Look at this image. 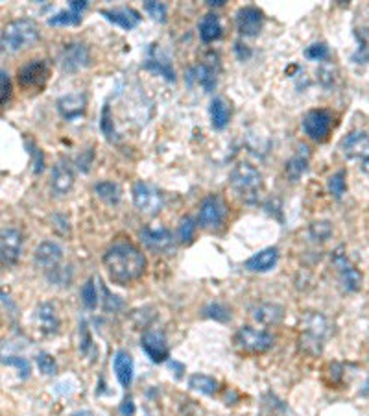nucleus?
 Returning a JSON list of instances; mask_svg holds the SVG:
<instances>
[{
  "instance_id": "nucleus-1",
  "label": "nucleus",
  "mask_w": 369,
  "mask_h": 416,
  "mask_svg": "<svg viewBox=\"0 0 369 416\" xmlns=\"http://www.w3.org/2000/svg\"><path fill=\"white\" fill-rule=\"evenodd\" d=\"M146 264L144 253L129 241L115 242L104 253V266L109 280L118 285L137 282L146 272Z\"/></svg>"
},
{
  "instance_id": "nucleus-2",
  "label": "nucleus",
  "mask_w": 369,
  "mask_h": 416,
  "mask_svg": "<svg viewBox=\"0 0 369 416\" xmlns=\"http://www.w3.org/2000/svg\"><path fill=\"white\" fill-rule=\"evenodd\" d=\"M39 26L32 19H17L8 23L0 35V45L4 52H19L34 46L39 41Z\"/></svg>"
},
{
  "instance_id": "nucleus-3",
  "label": "nucleus",
  "mask_w": 369,
  "mask_h": 416,
  "mask_svg": "<svg viewBox=\"0 0 369 416\" xmlns=\"http://www.w3.org/2000/svg\"><path fill=\"white\" fill-rule=\"evenodd\" d=\"M231 187L247 204L257 202L263 191V174L252 163H236L229 176Z\"/></svg>"
},
{
  "instance_id": "nucleus-4",
  "label": "nucleus",
  "mask_w": 369,
  "mask_h": 416,
  "mask_svg": "<svg viewBox=\"0 0 369 416\" xmlns=\"http://www.w3.org/2000/svg\"><path fill=\"white\" fill-rule=\"evenodd\" d=\"M274 335L266 329H257L252 326H242L235 333V344L244 352L249 354H263L274 346Z\"/></svg>"
},
{
  "instance_id": "nucleus-5",
  "label": "nucleus",
  "mask_w": 369,
  "mask_h": 416,
  "mask_svg": "<svg viewBox=\"0 0 369 416\" xmlns=\"http://www.w3.org/2000/svg\"><path fill=\"white\" fill-rule=\"evenodd\" d=\"M48 78H50V63L46 60H32L17 71L19 85L28 91L43 89Z\"/></svg>"
},
{
  "instance_id": "nucleus-6",
  "label": "nucleus",
  "mask_w": 369,
  "mask_h": 416,
  "mask_svg": "<svg viewBox=\"0 0 369 416\" xmlns=\"http://www.w3.org/2000/svg\"><path fill=\"white\" fill-rule=\"evenodd\" d=\"M131 198L133 206L144 215H157L162 209V195L161 191L146 181H135L131 187Z\"/></svg>"
},
{
  "instance_id": "nucleus-7",
  "label": "nucleus",
  "mask_w": 369,
  "mask_h": 416,
  "mask_svg": "<svg viewBox=\"0 0 369 416\" xmlns=\"http://www.w3.org/2000/svg\"><path fill=\"white\" fill-rule=\"evenodd\" d=\"M301 128L308 139L318 143L325 141L332 128V113L327 109H310L303 117Z\"/></svg>"
},
{
  "instance_id": "nucleus-8",
  "label": "nucleus",
  "mask_w": 369,
  "mask_h": 416,
  "mask_svg": "<svg viewBox=\"0 0 369 416\" xmlns=\"http://www.w3.org/2000/svg\"><path fill=\"white\" fill-rule=\"evenodd\" d=\"M59 63H62L63 71L67 73H76L79 69L89 67L91 63V52L89 46L79 41H73L62 48L59 54Z\"/></svg>"
},
{
  "instance_id": "nucleus-9",
  "label": "nucleus",
  "mask_w": 369,
  "mask_h": 416,
  "mask_svg": "<svg viewBox=\"0 0 369 416\" xmlns=\"http://www.w3.org/2000/svg\"><path fill=\"white\" fill-rule=\"evenodd\" d=\"M140 241L144 246H148L151 252L157 253H172L176 250V239L170 233V230L162 228V226H157V228H150L146 226L140 230Z\"/></svg>"
},
{
  "instance_id": "nucleus-10",
  "label": "nucleus",
  "mask_w": 369,
  "mask_h": 416,
  "mask_svg": "<svg viewBox=\"0 0 369 416\" xmlns=\"http://www.w3.org/2000/svg\"><path fill=\"white\" fill-rule=\"evenodd\" d=\"M225 215H227V208H225V202L216 195H211L202 202L200 206V217H198V222L202 228H207V230H214V228H220L224 224Z\"/></svg>"
},
{
  "instance_id": "nucleus-11",
  "label": "nucleus",
  "mask_w": 369,
  "mask_h": 416,
  "mask_svg": "<svg viewBox=\"0 0 369 416\" xmlns=\"http://www.w3.org/2000/svg\"><path fill=\"white\" fill-rule=\"evenodd\" d=\"M23 253V233L17 228L8 226L0 233V259L4 266H12Z\"/></svg>"
},
{
  "instance_id": "nucleus-12",
  "label": "nucleus",
  "mask_w": 369,
  "mask_h": 416,
  "mask_svg": "<svg viewBox=\"0 0 369 416\" xmlns=\"http://www.w3.org/2000/svg\"><path fill=\"white\" fill-rule=\"evenodd\" d=\"M264 24V13L257 6H244L236 12V28L244 37H257Z\"/></svg>"
},
{
  "instance_id": "nucleus-13",
  "label": "nucleus",
  "mask_w": 369,
  "mask_h": 416,
  "mask_svg": "<svg viewBox=\"0 0 369 416\" xmlns=\"http://www.w3.org/2000/svg\"><path fill=\"white\" fill-rule=\"evenodd\" d=\"M332 264H334L338 278H340L341 287L346 289L347 293H357L360 285H362V275L358 272L349 259L343 253H334L332 257Z\"/></svg>"
},
{
  "instance_id": "nucleus-14",
  "label": "nucleus",
  "mask_w": 369,
  "mask_h": 416,
  "mask_svg": "<svg viewBox=\"0 0 369 416\" xmlns=\"http://www.w3.org/2000/svg\"><path fill=\"white\" fill-rule=\"evenodd\" d=\"M57 111L65 120H78L84 117L85 109H87V95L85 93H70V95L62 96L56 102Z\"/></svg>"
},
{
  "instance_id": "nucleus-15",
  "label": "nucleus",
  "mask_w": 369,
  "mask_h": 416,
  "mask_svg": "<svg viewBox=\"0 0 369 416\" xmlns=\"http://www.w3.org/2000/svg\"><path fill=\"white\" fill-rule=\"evenodd\" d=\"M142 350L146 352V355L150 357L153 363H164L170 357V350H168L167 337L161 332H146L142 335Z\"/></svg>"
},
{
  "instance_id": "nucleus-16",
  "label": "nucleus",
  "mask_w": 369,
  "mask_h": 416,
  "mask_svg": "<svg viewBox=\"0 0 369 416\" xmlns=\"http://www.w3.org/2000/svg\"><path fill=\"white\" fill-rule=\"evenodd\" d=\"M340 150L347 159H358V161H360V158L369 150L368 132L352 129L351 134H347L346 137L341 139Z\"/></svg>"
},
{
  "instance_id": "nucleus-17",
  "label": "nucleus",
  "mask_w": 369,
  "mask_h": 416,
  "mask_svg": "<svg viewBox=\"0 0 369 416\" xmlns=\"http://www.w3.org/2000/svg\"><path fill=\"white\" fill-rule=\"evenodd\" d=\"M144 65L148 71L159 74V76H162L167 82H176V73H173L172 62H170V57L159 48V45L150 46Z\"/></svg>"
},
{
  "instance_id": "nucleus-18",
  "label": "nucleus",
  "mask_w": 369,
  "mask_h": 416,
  "mask_svg": "<svg viewBox=\"0 0 369 416\" xmlns=\"http://www.w3.org/2000/svg\"><path fill=\"white\" fill-rule=\"evenodd\" d=\"M34 259H35V264H37L39 269L50 272V270H54L56 266H59V263H62L63 250L57 242L45 241L35 248Z\"/></svg>"
},
{
  "instance_id": "nucleus-19",
  "label": "nucleus",
  "mask_w": 369,
  "mask_h": 416,
  "mask_svg": "<svg viewBox=\"0 0 369 416\" xmlns=\"http://www.w3.org/2000/svg\"><path fill=\"white\" fill-rule=\"evenodd\" d=\"M303 326H305V337H303V343L305 346L308 344H312L314 352H319V346L323 343L325 335H327V320H325V316L318 315V313H312V315H308L303 322Z\"/></svg>"
},
{
  "instance_id": "nucleus-20",
  "label": "nucleus",
  "mask_w": 369,
  "mask_h": 416,
  "mask_svg": "<svg viewBox=\"0 0 369 416\" xmlns=\"http://www.w3.org/2000/svg\"><path fill=\"white\" fill-rule=\"evenodd\" d=\"M74 187V172L67 161H57L52 169L50 191L56 197H65Z\"/></svg>"
},
{
  "instance_id": "nucleus-21",
  "label": "nucleus",
  "mask_w": 369,
  "mask_h": 416,
  "mask_svg": "<svg viewBox=\"0 0 369 416\" xmlns=\"http://www.w3.org/2000/svg\"><path fill=\"white\" fill-rule=\"evenodd\" d=\"M100 13L109 21L117 24L122 30H133L140 23V13L129 6L111 8V10H100Z\"/></svg>"
},
{
  "instance_id": "nucleus-22",
  "label": "nucleus",
  "mask_w": 369,
  "mask_h": 416,
  "mask_svg": "<svg viewBox=\"0 0 369 416\" xmlns=\"http://www.w3.org/2000/svg\"><path fill=\"white\" fill-rule=\"evenodd\" d=\"M252 313L255 322H258L261 326H277L285 316V309L279 304H269V302L255 305Z\"/></svg>"
},
{
  "instance_id": "nucleus-23",
  "label": "nucleus",
  "mask_w": 369,
  "mask_h": 416,
  "mask_svg": "<svg viewBox=\"0 0 369 416\" xmlns=\"http://www.w3.org/2000/svg\"><path fill=\"white\" fill-rule=\"evenodd\" d=\"M279 261L277 248H264L246 261V269L252 272H269Z\"/></svg>"
},
{
  "instance_id": "nucleus-24",
  "label": "nucleus",
  "mask_w": 369,
  "mask_h": 416,
  "mask_svg": "<svg viewBox=\"0 0 369 416\" xmlns=\"http://www.w3.org/2000/svg\"><path fill=\"white\" fill-rule=\"evenodd\" d=\"M308 161H310V152H308V147L303 145V147L297 148V152L286 161V176H288L292 181H297L308 170Z\"/></svg>"
},
{
  "instance_id": "nucleus-25",
  "label": "nucleus",
  "mask_w": 369,
  "mask_h": 416,
  "mask_svg": "<svg viewBox=\"0 0 369 416\" xmlns=\"http://www.w3.org/2000/svg\"><path fill=\"white\" fill-rule=\"evenodd\" d=\"M113 368H115L118 383H120L122 387H129V383H131V379H133V361H131L128 352L120 350V352L115 354Z\"/></svg>"
},
{
  "instance_id": "nucleus-26",
  "label": "nucleus",
  "mask_w": 369,
  "mask_h": 416,
  "mask_svg": "<svg viewBox=\"0 0 369 416\" xmlns=\"http://www.w3.org/2000/svg\"><path fill=\"white\" fill-rule=\"evenodd\" d=\"M222 23L216 13H207L205 17L200 21V37L203 43H214L222 37Z\"/></svg>"
},
{
  "instance_id": "nucleus-27",
  "label": "nucleus",
  "mask_w": 369,
  "mask_h": 416,
  "mask_svg": "<svg viewBox=\"0 0 369 416\" xmlns=\"http://www.w3.org/2000/svg\"><path fill=\"white\" fill-rule=\"evenodd\" d=\"M209 115H211V124L214 129H224L229 124L231 109L224 98H214L209 106Z\"/></svg>"
},
{
  "instance_id": "nucleus-28",
  "label": "nucleus",
  "mask_w": 369,
  "mask_h": 416,
  "mask_svg": "<svg viewBox=\"0 0 369 416\" xmlns=\"http://www.w3.org/2000/svg\"><path fill=\"white\" fill-rule=\"evenodd\" d=\"M196 80L198 84L202 85L205 93H213L216 89V84H218V69H216V63H202L200 67H196Z\"/></svg>"
},
{
  "instance_id": "nucleus-29",
  "label": "nucleus",
  "mask_w": 369,
  "mask_h": 416,
  "mask_svg": "<svg viewBox=\"0 0 369 416\" xmlns=\"http://www.w3.org/2000/svg\"><path fill=\"white\" fill-rule=\"evenodd\" d=\"M37 320H39L41 327H43V332L45 333H57L59 329V318H57L56 307L52 304H41L37 307Z\"/></svg>"
},
{
  "instance_id": "nucleus-30",
  "label": "nucleus",
  "mask_w": 369,
  "mask_h": 416,
  "mask_svg": "<svg viewBox=\"0 0 369 416\" xmlns=\"http://www.w3.org/2000/svg\"><path fill=\"white\" fill-rule=\"evenodd\" d=\"M354 37H357V51L352 52L351 62L358 65H366L369 63V28H357L354 30Z\"/></svg>"
},
{
  "instance_id": "nucleus-31",
  "label": "nucleus",
  "mask_w": 369,
  "mask_h": 416,
  "mask_svg": "<svg viewBox=\"0 0 369 416\" xmlns=\"http://www.w3.org/2000/svg\"><path fill=\"white\" fill-rule=\"evenodd\" d=\"M95 195L106 204H109V206H115V204L120 202L122 191H120V187L115 181H98L95 186Z\"/></svg>"
},
{
  "instance_id": "nucleus-32",
  "label": "nucleus",
  "mask_w": 369,
  "mask_h": 416,
  "mask_svg": "<svg viewBox=\"0 0 369 416\" xmlns=\"http://www.w3.org/2000/svg\"><path fill=\"white\" fill-rule=\"evenodd\" d=\"M189 387L198 390L202 394H214L218 390V381L211 376H205V374H194V376L189 379Z\"/></svg>"
},
{
  "instance_id": "nucleus-33",
  "label": "nucleus",
  "mask_w": 369,
  "mask_h": 416,
  "mask_svg": "<svg viewBox=\"0 0 369 416\" xmlns=\"http://www.w3.org/2000/svg\"><path fill=\"white\" fill-rule=\"evenodd\" d=\"M82 23V13L74 12V10H63V12H57L56 15H52L48 19V24L50 26H76V24Z\"/></svg>"
},
{
  "instance_id": "nucleus-34",
  "label": "nucleus",
  "mask_w": 369,
  "mask_h": 416,
  "mask_svg": "<svg viewBox=\"0 0 369 416\" xmlns=\"http://www.w3.org/2000/svg\"><path fill=\"white\" fill-rule=\"evenodd\" d=\"M196 220L192 219V217H183V219L179 220V226H178V241L181 242V244H189V242H192V239H194V233H196Z\"/></svg>"
},
{
  "instance_id": "nucleus-35",
  "label": "nucleus",
  "mask_w": 369,
  "mask_h": 416,
  "mask_svg": "<svg viewBox=\"0 0 369 416\" xmlns=\"http://www.w3.org/2000/svg\"><path fill=\"white\" fill-rule=\"evenodd\" d=\"M346 178H347L346 170H338V172H334V174L329 178V181H327V186H329V192L336 198V200H341L343 195H346V191H347Z\"/></svg>"
},
{
  "instance_id": "nucleus-36",
  "label": "nucleus",
  "mask_w": 369,
  "mask_h": 416,
  "mask_svg": "<svg viewBox=\"0 0 369 416\" xmlns=\"http://www.w3.org/2000/svg\"><path fill=\"white\" fill-rule=\"evenodd\" d=\"M312 241L316 242H325L327 239H330L332 235V226H330L329 220H316L310 224V230H308Z\"/></svg>"
},
{
  "instance_id": "nucleus-37",
  "label": "nucleus",
  "mask_w": 369,
  "mask_h": 416,
  "mask_svg": "<svg viewBox=\"0 0 369 416\" xmlns=\"http://www.w3.org/2000/svg\"><path fill=\"white\" fill-rule=\"evenodd\" d=\"M79 294H82V302L87 309H95L98 305V289L95 285V280H87Z\"/></svg>"
},
{
  "instance_id": "nucleus-38",
  "label": "nucleus",
  "mask_w": 369,
  "mask_h": 416,
  "mask_svg": "<svg viewBox=\"0 0 369 416\" xmlns=\"http://www.w3.org/2000/svg\"><path fill=\"white\" fill-rule=\"evenodd\" d=\"M48 280H50L54 285L67 287V285H70V282H73V269H70V266H56V269L48 272Z\"/></svg>"
},
{
  "instance_id": "nucleus-39",
  "label": "nucleus",
  "mask_w": 369,
  "mask_h": 416,
  "mask_svg": "<svg viewBox=\"0 0 369 416\" xmlns=\"http://www.w3.org/2000/svg\"><path fill=\"white\" fill-rule=\"evenodd\" d=\"M2 365L15 366V368L19 370V376L23 377V379H26V377L30 376V372H32L28 359H24V357H17V355H8V357H4V359H2Z\"/></svg>"
},
{
  "instance_id": "nucleus-40",
  "label": "nucleus",
  "mask_w": 369,
  "mask_h": 416,
  "mask_svg": "<svg viewBox=\"0 0 369 416\" xmlns=\"http://www.w3.org/2000/svg\"><path fill=\"white\" fill-rule=\"evenodd\" d=\"M305 57L310 62H323L329 57V46L325 43H312L305 48Z\"/></svg>"
},
{
  "instance_id": "nucleus-41",
  "label": "nucleus",
  "mask_w": 369,
  "mask_h": 416,
  "mask_svg": "<svg viewBox=\"0 0 369 416\" xmlns=\"http://www.w3.org/2000/svg\"><path fill=\"white\" fill-rule=\"evenodd\" d=\"M144 10L150 13V17L157 23H164L167 21V6L162 2H153V0H146Z\"/></svg>"
},
{
  "instance_id": "nucleus-42",
  "label": "nucleus",
  "mask_w": 369,
  "mask_h": 416,
  "mask_svg": "<svg viewBox=\"0 0 369 416\" xmlns=\"http://www.w3.org/2000/svg\"><path fill=\"white\" fill-rule=\"evenodd\" d=\"M37 366H39V370L43 372L45 376H54L57 372L56 359H54L50 354H45V352L37 355Z\"/></svg>"
},
{
  "instance_id": "nucleus-43",
  "label": "nucleus",
  "mask_w": 369,
  "mask_h": 416,
  "mask_svg": "<svg viewBox=\"0 0 369 416\" xmlns=\"http://www.w3.org/2000/svg\"><path fill=\"white\" fill-rule=\"evenodd\" d=\"M205 316L209 318H214V320L218 322H227L231 318V313L227 307H224L222 304H209L205 307Z\"/></svg>"
},
{
  "instance_id": "nucleus-44",
  "label": "nucleus",
  "mask_w": 369,
  "mask_h": 416,
  "mask_svg": "<svg viewBox=\"0 0 369 416\" xmlns=\"http://www.w3.org/2000/svg\"><path fill=\"white\" fill-rule=\"evenodd\" d=\"M102 132L106 135L109 141H115L117 139V134H115V128H113V120L111 115H109V106L104 107V111H102Z\"/></svg>"
},
{
  "instance_id": "nucleus-45",
  "label": "nucleus",
  "mask_w": 369,
  "mask_h": 416,
  "mask_svg": "<svg viewBox=\"0 0 369 416\" xmlns=\"http://www.w3.org/2000/svg\"><path fill=\"white\" fill-rule=\"evenodd\" d=\"M30 154H32V159H34V172L35 174H41L45 170V156L41 152V148L34 143H28Z\"/></svg>"
},
{
  "instance_id": "nucleus-46",
  "label": "nucleus",
  "mask_w": 369,
  "mask_h": 416,
  "mask_svg": "<svg viewBox=\"0 0 369 416\" xmlns=\"http://www.w3.org/2000/svg\"><path fill=\"white\" fill-rule=\"evenodd\" d=\"M0 84H2V91H0V102L6 104L12 96V80H10V74L6 73V69L0 71Z\"/></svg>"
},
{
  "instance_id": "nucleus-47",
  "label": "nucleus",
  "mask_w": 369,
  "mask_h": 416,
  "mask_svg": "<svg viewBox=\"0 0 369 416\" xmlns=\"http://www.w3.org/2000/svg\"><path fill=\"white\" fill-rule=\"evenodd\" d=\"M93 159H95V152L93 150H85V152H82L78 156V159H76V165H78L79 170H84V172H89L91 165H93Z\"/></svg>"
},
{
  "instance_id": "nucleus-48",
  "label": "nucleus",
  "mask_w": 369,
  "mask_h": 416,
  "mask_svg": "<svg viewBox=\"0 0 369 416\" xmlns=\"http://www.w3.org/2000/svg\"><path fill=\"white\" fill-rule=\"evenodd\" d=\"M118 410H120V415H122V416H133L135 415L133 399L129 398V396H128V398H124V401L120 404Z\"/></svg>"
},
{
  "instance_id": "nucleus-49",
  "label": "nucleus",
  "mask_w": 369,
  "mask_h": 416,
  "mask_svg": "<svg viewBox=\"0 0 369 416\" xmlns=\"http://www.w3.org/2000/svg\"><path fill=\"white\" fill-rule=\"evenodd\" d=\"M68 8L74 10V12L84 13L87 8H89V2L87 0H73V2H68Z\"/></svg>"
},
{
  "instance_id": "nucleus-50",
  "label": "nucleus",
  "mask_w": 369,
  "mask_h": 416,
  "mask_svg": "<svg viewBox=\"0 0 369 416\" xmlns=\"http://www.w3.org/2000/svg\"><path fill=\"white\" fill-rule=\"evenodd\" d=\"M82 335H84V343L79 344V348H82V352H87V350H89V346H91V337H89V332H87V326H82Z\"/></svg>"
},
{
  "instance_id": "nucleus-51",
  "label": "nucleus",
  "mask_w": 369,
  "mask_h": 416,
  "mask_svg": "<svg viewBox=\"0 0 369 416\" xmlns=\"http://www.w3.org/2000/svg\"><path fill=\"white\" fill-rule=\"evenodd\" d=\"M360 169H362L363 172H368V174H369V150L363 154L362 158H360Z\"/></svg>"
},
{
  "instance_id": "nucleus-52",
  "label": "nucleus",
  "mask_w": 369,
  "mask_h": 416,
  "mask_svg": "<svg viewBox=\"0 0 369 416\" xmlns=\"http://www.w3.org/2000/svg\"><path fill=\"white\" fill-rule=\"evenodd\" d=\"M170 366H172L173 370H176V376H181V372L184 370V366L179 365V363H176V361H170Z\"/></svg>"
},
{
  "instance_id": "nucleus-53",
  "label": "nucleus",
  "mask_w": 369,
  "mask_h": 416,
  "mask_svg": "<svg viewBox=\"0 0 369 416\" xmlns=\"http://www.w3.org/2000/svg\"><path fill=\"white\" fill-rule=\"evenodd\" d=\"M225 0H207V6L211 8H218V6H224Z\"/></svg>"
},
{
  "instance_id": "nucleus-54",
  "label": "nucleus",
  "mask_w": 369,
  "mask_h": 416,
  "mask_svg": "<svg viewBox=\"0 0 369 416\" xmlns=\"http://www.w3.org/2000/svg\"><path fill=\"white\" fill-rule=\"evenodd\" d=\"M70 416H95L91 410H78V413H74V415Z\"/></svg>"
}]
</instances>
